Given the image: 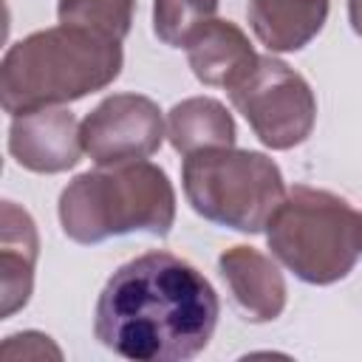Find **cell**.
I'll return each instance as SVG.
<instances>
[{"instance_id": "obj_16", "label": "cell", "mask_w": 362, "mask_h": 362, "mask_svg": "<svg viewBox=\"0 0 362 362\" xmlns=\"http://www.w3.org/2000/svg\"><path fill=\"white\" fill-rule=\"evenodd\" d=\"M348 17H351V28L362 37V0H348Z\"/></svg>"}, {"instance_id": "obj_2", "label": "cell", "mask_w": 362, "mask_h": 362, "mask_svg": "<svg viewBox=\"0 0 362 362\" xmlns=\"http://www.w3.org/2000/svg\"><path fill=\"white\" fill-rule=\"evenodd\" d=\"M122 71V45L76 25H54L14 42L0 65V102L11 116L65 105L107 88Z\"/></svg>"}, {"instance_id": "obj_8", "label": "cell", "mask_w": 362, "mask_h": 362, "mask_svg": "<svg viewBox=\"0 0 362 362\" xmlns=\"http://www.w3.org/2000/svg\"><path fill=\"white\" fill-rule=\"evenodd\" d=\"M8 150L20 167L31 173H65L82 156V124L71 110L42 107L14 116Z\"/></svg>"}, {"instance_id": "obj_9", "label": "cell", "mask_w": 362, "mask_h": 362, "mask_svg": "<svg viewBox=\"0 0 362 362\" xmlns=\"http://www.w3.org/2000/svg\"><path fill=\"white\" fill-rule=\"evenodd\" d=\"M232 300L252 322H269L286 308V283L280 269L252 246H232L218 260Z\"/></svg>"}, {"instance_id": "obj_13", "label": "cell", "mask_w": 362, "mask_h": 362, "mask_svg": "<svg viewBox=\"0 0 362 362\" xmlns=\"http://www.w3.org/2000/svg\"><path fill=\"white\" fill-rule=\"evenodd\" d=\"M167 136L181 156L206 147H232L235 122L226 107L206 96H192L178 102L167 116Z\"/></svg>"}, {"instance_id": "obj_7", "label": "cell", "mask_w": 362, "mask_h": 362, "mask_svg": "<svg viewBox=\"0 0 362 362\" xmlns=\"http://www.w3.org/2000/svg\"><path fill=\"white\" fill-rule=\"evenodd\" d=\"M161 110L139 93L107 96L82 122V147L99 167L147 158L161 147Z\"/></svg>"}, {"instance_id": "obj_4", "label": "cell", "mask_w": 362, "mask_h": 362, "mask_svg": "<svg viewBox=\"0 0 362 362\" xmlns=\"http://www.w3.org/2000/svg\"><path fill=\"white\" fill-rule=\"evenodd\" d=\"M266 229L274 257L311 286L342 280L362 255V215L325 189H288Z\"/></svg>"}, {"instance_id": "obj_1", "label": "cell", "mask_w": 362, "mask_h": 362, "mask_svg": "<svg viewBox=\"0 0 362 362\" xmlns=\"http://www.w3.org/2000/svg\"><path fill=\"white\" fill-rule=\"evenodd\" d=\"M218 311V294L195 266L170 252H147L105 283L93 334L124 359L184 362L209 345Z\"/></svg>"}, {"instance_id": "obj_12", "label": "cell", "mask_w": 362, "mask_h": 362, "mask_svg": "<svg viewBox=\"0 0 362 362\" xmlns=\"http://www.w3.org/2000/svg\"><path fill=\"white\" fill-rule=\"evenodd\" d=\"M246 11L269 51H300L322 31L328 0H249Z\"/></svg>"}, {"instance_id": "obj_11", "label": "cell", "mask_w": 362, "mask_h": 362, "mask_svg": "<svg viewBox=\"0 0 362 362\" xmlns=\"http://www.w3.org/2000/svg\"><path fill=\"white\" fill-rule=\"evenodd\" d=\"M37 226L25 209L11 201H3L0 209V288L3 305L0 314L11 317L20 311L34 288V266H37Z\"/></svg>"}, {"instance_id": "obj_6", "label": "cell", "mask_w": 362, "mask_h": 362, "mask_svg": "<svg viewBox=\"0 0 362 362\" xmlns=\"http://www.w3.org/2000/svg\"><path fill=\"white\" fill-rule=\"evenodd\" d=\"M229 99L272 150H291L314 130L317 99L308 82L274 57H257L249 76L229 88Z\"/></svg>"}, {"instance_id": "obj_15", "label": "cell", "mask_w": 362, "mask_h": 362, "mask_svg": "<svg viewBox=\"0 0 362 362\" xmlns=\"http://www.w3.org/2000/svg\"><path fill=\"white\" fill-rule=\"evenodd\" d=\"M218 0H153V28L164 45L184 48L192 31L209 23Z\"/></svg>"}, {"instance_id": "obj_5", "label": "cell", "mask_w": 362, "mask_h": 362, "mask_svg": "<svg viewBox=\"0 0 362 362\" xmlns=\"http://www.w3.org/2000/svg\"><path fill=\"white\" fill-rule=\"evenodd\" d=\"M184 192L192 209L238 232H260L286 198L280 167L255 150L206 147L184 156Z\"/></svg>"}, {"instance_id": "obj_10", "label": "cell", "mask_w": 362, "mask_h": 362, "mask_svg": "<svg viewBox=\"0 0 362 362\" xmlns=\"http://www.w3.org/2000/svg\"><path fill=\"white\" fill-rule=\"evenodd\" d=\"M187 59L198 82L212 88H235L257 65V54L246 34L229 20H209L187 40Z\"/></svg>"}, {"instance_id": "obj_3", "label": "cell", "mask_w": 362, "mask_h": 362, "mask_svg": "<svg viewBox=\"0 0 362 362\" xmlns=\"http://www.w3.org/2000/svg\"><path fill=\"white\" fill-rule=\"evenodd\" d=\"M62 232L76 243L150 232L164 238L175 221V192L150 161L107 164L76 175L59 195Z\"/></svg>"}, {"instance_id": "obj_14", "label": "cell", "mask_w": 362, "mask_h": 362, "mask_svg": "<svg viewBox=\"0 0 362 362\" xmlns=\"http://www.w3.org/2000/svg\"><path fill=\"white\" fill-rule=\"evenodd\" d=\"M133 6L136 0H59L57 14L62 25H76L122 42L133 23Z\"/></svg>"}]
</instances>
